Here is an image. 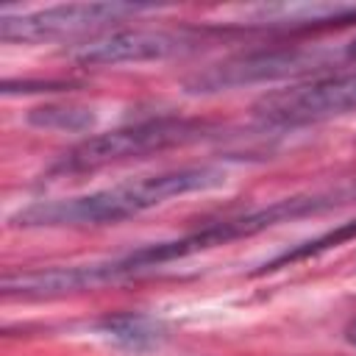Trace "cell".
Returning <instances> with one entry per match:
<instances>
[{"label":"cell","mask_w":356,"mask_h":356,"mask_svg":"<svg viewBox=\"0 0 356 356\" xmlns=\"http://www.w3.org/2000/svg\"><path fill=\"white\" fill-rule=\"evenodd\" d=\"M348 203H356V175L348 178V181H339L334 186H325V189L289 195V197H281L270 206H261V209H253V211H245V214H236V217L214 220V222H209V225H203V228H197L186 236L139 248V250H134L122 259L95 264V278H97V286H103V284H111L117 278L161 267L167 261L186 259L192 253H203V250H211L217 245H228L234 239L256 236L259 231H267L278 222L314 217V214H323V211H331V209H339V206H348Z\"/></svg>","instance_id":"cell-1"},{"label":"cell","mask_w":356,"mask_h":356,"mask_svg":"<svg viewBox=\"0 0 356 356\" xmlns=\"http://www.w3.org/2000/svg\"><path fill=\"white\" fill-rule=\"evenodd\" d=\"M225 184V172L220 167H181L156 175L131 178L89 195L44 200L17 211L8 222L19 228H56V225H106L136 217L147 209L167 203L170 197H181L189 192H206Z\"/></svg>","instance_id":"cell-2"},{"label":"cell","mask_w":356,"mask_h":356,"mask_svg":"<svg viewBox=\"0 0 356 356\" xmlns=\"http://www.w3.org/2000/svg\"><path fill=\"white\" fill-rule=\"evenodd\" d=\"M211 131L203 120H186V117H159L145 120L134 125H122L106 134H95L75 147H70L61 161L53 167V172H86L100 170L114 161L136 159L145 153H159L167 147H184L197 139H206Z\"/></svg>","instance_id":"cell-3"},{"label":"cell","mask_w":356,"mask_h":356,"mask_svg":"<svg viewBox=\"0 0 356 356\" xmlns=\"http://www.w3.org/2000/svg\"><path fill=\"white\" fill-rule=\"evenodd\" d=\"M348 111H356V70L292 83L253 103V114L270 125H309Z\"/></svg>","instance_id":"cell-4"},{"label":"cell","mask_w":356,"mask_h":356,"mask_svg":"<svg viewBox=\"0 0 356 356\" xmlns=\"http://www.w3.org/2000/svg\"><path fill=\"white\" fill-rule=\"evenodd\" d=\"M150 11V6L134 3H67L50 6L28 14H3L0 39L3 42H53L70 39L92 31H103L111 22Z\"/></svg>","instance_id":"cell-5"},{"label":"cell","mask_w":356,"mask_h":356,"mask_svg":"<svg viewBox=\"0 0 356 356\" xmlns=\"http://www.w3.org/2000/svg\"><path fill=\"white\" fill-rule=\"evenodd\" d=\"M200 44V33L189 28H120L81 44L72 56L78 64L108 67L125 61H156L189 53Z\"/></svg>","instance_id":"cell-6"},{"label":"cell","mask_w":356,"mask_h":356,"mask_svg":"<svg viewBox=\"0 0 356 356\" xmlns=\"http://www.w3.org/2000/svg\"><path fill=\"white\" fill-rule=\"evenodd\" d=\"M95 108L78 106V103H44L28 111V122L33 128L44 131H67V134H81L95 125Z\"/></svg>","instance_id":"cell-7"},{"label":"cell","mask_w":356,"mask_h":356,"mask_svg":"<svg viewBox=\"0 0 356 356\" xmlns=\"http://www.w3.org/2000/svg\"><path fill=\"white\" fill-rule=\"evenodd\" d=\"M100 331L106 337H111L114 342L131 348V350H142L156 345L159 339V323L145 317V314H117V317H106L100 323Z\"/></svg>","instance_id":"cell-8"},{"label":"cell","mask_w":356,"mask_h":356,"mask_svg":"<svg viewBox=\"0 0 356 356\" xmlns=\"http://www.w3.org/2000/svg\"><path fill=\"white\" fill-rule=\"evenodd\" d=\"M353 236H356V220H350V222H345V225H339V228H334V231H328V234H323V236H317V239H309V242H303V245H298V248H292V250L278 253L275 259L264 261V264L256 270V275H264V273H273V270H278V267L295 264V261H300V259L317 256V253H323V250H328V248H337V245L353 239Z\"/></svg>","instance_id":"cell-9"},{"label":"cell","mask_w":356,"mask_h":356,"mask_svg":"<svg viewBox=\"0 0 356 356\" xmlns=\"http://www.w3.org/2000/svg\"><path fill=\"white\" fill-rule=\"evenodd\" d=\"M348 342H350V345H356V323H350V325H348Z\"/></svg>","instance_id":"cell-10"}]
</instances>
